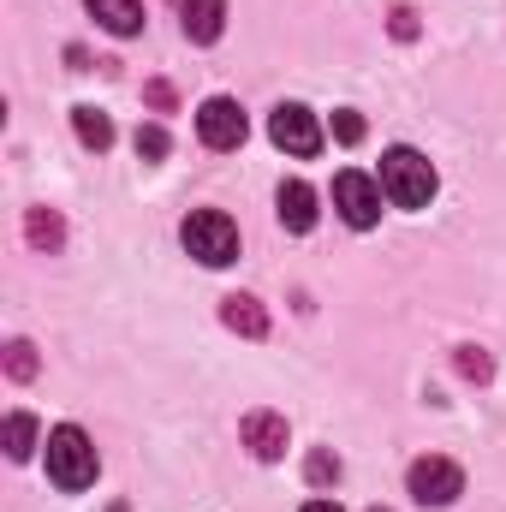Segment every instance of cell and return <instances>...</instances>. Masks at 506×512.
I'll return each mask as SVG.
<instances>
[{
	"label": "cell",
	"instance_id": "6da1fadb",
	"mask_svg": "<svg viewBox=\"0 0 506 512\" xmlns=\"http://www.w3.org/2000/svg\"><path fill=\"white\" fill-rule=\"evenodd\" d=\"M435 185H441V179H435L429 155H417L411 143H399V149L381 155V191H387L393 209H429Z\"/></svg>",
	"mask_w": 506,
	"mask_h": 512
},
{
	"label": "cell",
	"instance_id": "7a4b0ae2",
	"mask_svg": "<svg viewBox=\"0 0 506 512\" xmlns=\"http://www.w3.org/2000/svg\"><path fill=\"white\" fill-rule=\"evenodd\" d=\"M96 471H102V459H96V441H90L78 423H60V429H48V477H54L66 495L90 489V483H96Z\"/></svg>",
	"mask_w": 506,
	"mask_h": 512
},
{
	"label": "cell",
	"instance_id": "3957f363",
	"mask_svg": "<svg viewBox=\"0 0 506 512\" xmlns=\"http://www.w3.org/2000/svg\"><path fill=\"white\" fill-rule=\"evenodd\" d=\"M179 239H185V251L197 256L203 268L239 262V227H233V215H221V209H191L185 227H179Z\"/></svg>",
	"mask_w": 506,
	"mask_h": 512
},
{
	"label": "cell",
	"instance_id": "277c9868",
	"mask_svg": "<svg viewBox=\"0 0 506 512\" xmlns=\"http://www.w3.org/2000/svg\"><path fill=\"white\" fill-rule=\"evenodd\" d=\"M405 489H411V501L417 507H453L459 495H465V471L453 465V459H417L411 471H405Z\"/></svg>",
	"mask_w": 506,
	"mask_h": 512
},
{
	"label": "cell",
	"instance_id": "5b68a950",
	"mask_svg": "<svg viewBox=\"0 0 506 512\" xmlns=\"http://www.w3.org/2000/svg\"><path fill=\"white\" fill-rule=\"evenodd\" d=\"M381 197H387V191H381V179L358 173V167H346V173L334 179V209H340V215H346V227H358V233L381 221Z\"/></svg>",
	"mask_w": 506,
	"mask_h": 512
},
{
	"label": "cell",
	"instance_id": "8992f818",
	"mask_svg": "<svg viewBox=\"0 0 506 512\" xmlns=\"http://www.w3.org/2000/svg\"><path fill=\"white\" fill-rule=\"evenodd\" d=\"M268 137H274V149H286V155H316L322 149V126H316V114L304 108V102H280L274 114H268Z\"/></svg>",
	"mask_w": 506,
	"mask_h": 512
},
{
	"label": "cell",
	"instance_id": "52a82bcc",
	"mask_svg": "<svg viewBox=\"0 0 506 512\" xmlns=\"http://www.w3.org/2000/svg\"><path fill=\"white\" fill-rule=\"evenodd\" d=\"M197 137H203L209 149H239V143L251 137V120H245V108H239L233 96H209V102L197 108Z\"/></svg>",
	"mask_w": 506,
	"mask_h": 512
},
{
	"label": "cell",
	"instance_id": "ba28073f",
	"mask_svg": "<svg viewBox=\"0 0 506 512\" xmlns=\"http://www.w3.org/2000/svg\"><path fill=\"white\" fill-rule=\"evenodd\" d=\"M239 435H245V447H251L262 465H274V459L286 453V417H280V411H251V417L239 423Z\"/></svg>",
	"mask_w": 506,
	"mask_h": 512
},
{
	"label": "cell",
	"instance_id": "9c48e42d",
	"mask_svg": "<svg viewBox=\"0 0 506 512\" xmlns=\"http://www.w3.org/2000/svg\"><path fill=\"white\" fill-rule=\"evenodd\" d=\"M274 215H280L286 233H310V227H316V191H310L304 179H286L280 197H274Z\"/></svg>",
	"mask_w": 506,
	"mask_h": 512
},
{
	"label": "cell",
	"instance_id": "30bf717a",
	"mask_svg": "<svg viewBox=\"0 0 506 512\" xmlns=\"http://www.w3.org/2000/svg\"><path fill=\"white\" fill-rule=\"evenodd\" d=\"M179 18H185V36H191V42H221V30H227V0H185Z\"/></svg>",
	"mask_w": 506,
	"mask_h": 512
},
{
	"label": "cell",
	"instance_id": "8fae6325",
	"mask_svg": "<svg viewBox=\"0 0 506 512\" xmlns=\"http://www.w3.org/2000/svg\"><path fill=\"white\" fill-rule=\"evenodd\" d=\"M90 6V18L102 24V30H114V36H137L143 30V0H84Z\"/></svg>",
	"mask_w": 506,
	"mask_h": 512
},
{
	"label": "cell",
	"instance_id": "7c38bea8",
	"mask_svg": "<svg viewBox=\"0 0 506 512\" xmlns=\"http://www.w3.org/2000/svg\"><path fill=\"white\" fill-rule=\"evenodd\" d=\"M221 322H227L233 334H251V340L268 334V316H262V304H256V298H227V304H221Z\"/></svg>",
	"mask_w": 506,
	"mask_h": 512
},
{
	"label": "cell",
	"instance_id": "4fadbf2b",
	"mask_svg": "<svg viewBox=\"0 0 506 512\" xmlns=\"http://www.w3.org/2000/svg\"><path fill=\"white\" fill-rule=\"evenodd\" d=\"M72 131H78L84 149H108V143H114V126H108L102 108H72Z\"/></svg>",
	"mask_w": 506,
	"mask_h": 512
},
{
	"label": "cell",
	"instance_id": "5bb4252c",
	"mask_svg": "<svg viewBox=\"0 0 506 512\" xmlns=\"http://www.w3.org/2000/svg\"><path fill=\"white\" fill-rule=\"evenodd\" d=\"M30 447H36V417L12 411L6 417V459H30Z\"/></svg>",
	"mask_w": 506,
	"mask_h": 512
},
{
	"label": "cell",
	"instance_id": "9a60e30c",
	"mask_svg": "<svg viewBox=\"0 0 506 512\" xmlns=\"http://www.w3.org/2000/svg\"><path fill=\"white\" fill-rule=\"evenodd\" d=\"M137 155H143V161H161V155H167V131L161 126H137Z\"/></svg>",
	"mask_w": 506,
	"mask_h": 512
},
{
	"label": "cell",
	"instance_id": "2e32d148",
	"mask_svg": "<svg viewBox=\"0 0 506 512\" xmlns=\"http://www.w3.org/2000/svg\"><path fill=\"white\" fill-rule=\"evenodd\" d=\"M334 137H340V143H358V137H364V114L340 108V114H334Z\"/></svg>",
	"mask_w": 506,
	"mask_h": 512
},
{
	"label": "cell",
	"instance_id": "e0dca14e",
	"mask_svg": "<svg viewBox=\"0 0 506 512\" xmlns=\"http://www.w3.org/2000/svg\"><path fill=\"white\" fill-rule=\"evenodd\" d=\"M30 239H36V245H60V221L36 209V215H30Z\"/></svg>",
	"mask_w": 506,
	"mask_h": 512
},
{
	"label": "cell",
	"instance_id": "ac0fdd59",
	"mask_svg": "<svg viewBox=\"0 0 506 512\" xmlns=\"http://www.w3.org/2000/svg\"><path fill=\"white\" fill-rule=\"evenodd\" d=\"M6 370H12L18 382H30V376H36V358H30V346H24V340H18V346L6 352Z\"/></svg>",
	"mask_w": 506,
	"mask_h": 512
},
{
	"label": "cell",
	"instance_id": "d6986e66",
	"mask_svg": "<svg viewBox=\"0 0 506 512\" xmlns=\"http://www.w3.org/2000/svg\"><path fill=\"white\" fill-rule=\"evenodd\" d=\"M328 477H340V459L316 453V459H310V483H328Z\"/></svg>",
	"mask_w": 506,
	"mask_h": 512
},
{
	"label": "cell",
	"instance_id": "ffe728a7",
	"mask_svg": "<svg viewBox=\"0 0 506 512\" xmlns=\"http://www.w3.org/2000/svg\"><path fill=\"white\" fill-rule=\"evenodd\" d=\"M459 370H465V376H489V358H483V352H471V346H465V358H459Z\"/></svg>",
	"mask_w": 506,
	"mask_h": 512
},
{
	"label": "cell",
	"instance_id": "44dd1931",
	"mask_svg": "<svg viewBox=\"0 0 506 512\" xmlns=\"http://www.w3.org/2000/svg\"><path fill=\"white\" fill-rule=\"evenodd\" d=\"M393 36H417V24H411V12H405V6L393 12Z\"/></svg>",
	"mask_w": 506,
	"mask_h": 512
},
{
	"label": "cell",
	"instance_id": "7402d4cb",
	"mask_svg": "<svg viewBox=\"0 0 506 512\" xmlns=\"http://www.w3.org/2000/svg\"><path fill=\"white\" fill-rule=\"evenodd\" d=\"M304 512H340L334 501H304Z\"/></svg>",
	"mask_w": 506,
	"mask_h": 512
},
{
	"label": "cell",
	"instance_id": "603a6c76",
	"mask_svg": "<svg viewBox=\"0 0 506 512\" xmlns=\"http://www.w3.org/2000/svg\"><path fill=\"white\" fill-rule=\"evenodd\" d=\"M370 512H381V507H370Z\"/></svg>",
	"mask_w": 506,
	"mask_h": 512
}]
</instances>
